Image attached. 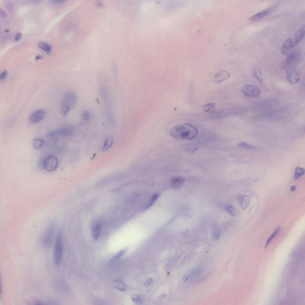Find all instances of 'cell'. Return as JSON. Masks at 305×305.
Instances as JSON below:
<instances>
[{
    "instance_id": "1",
    "label": "cell",
    "mask_w": 305,
    "mask_h": 305,
    "mask_svg": "<svg viewBox=\"0 0 305 305\" xmlns=\"http://www.w3.org/2000/svg\"><path fill=\"white\" fill-rule=\"evenodd\" d=\"M198 134L196 128L189 123L178 125L174 127L170 131L171 136L177 139L191 140L195 139Z\"/></svg>"
},
{
    "instance_id": "2",
    "label": "cell",
    "mask_w": 305,
    "mask_h": 305,
    "mask_svg": "<svg viewBox=\"0 0 305 305\" xmlns=\"http://www.w3.org/2000/svg\"><path fill=\"white\" fill-rule=\"evenodd\" d=\"M63 249L62 232L60 231L57 236L54 250V259L57 264H59L61 262L63 255Z\"/></svg>"
},
{
    "instance_id": "3",
    "label": "cell",
    "mask_w": 305,
    "mask_h": 305,
    "mask_svg": "<svg viewBox=\"0 0 305 305\" xmlns=\"http://www.w3.org/2000/svg\"><path fill=\"white\" fill-rule=\"evenodd\" d=\"M55 228L54 223H51L48 226L43 234L42 242L45 247H49L52 243Z\"/></svg>"
},
{
    "instance_id": "4",
    "label": "cell",
    "mask_w": 305,
    "mask_h": 305,
    "mask_svg": "<svg viewBox=\"0 0 305 305\" xmlns=\"http://www.w3.org/2000/svg\"><path fill=\"white\" fill-rule=\"evenodd\" d=\"M241 91L244 95L251 98H257L261 93V90L258 87L251 84L245 85L242 88Z\"/></svg>"
},
{
    "instance_id": "5",
    "label": "cell",
    "mask_w": 305,
    "mask_h": 305,
    "mask_svg": "<svg viewBox=\"0 0 305 305\" xmlns=\"http://www.w3.org/2000/svg\"><path fill=\"white\" fill-rule=\"evenodd\" d=\"M58 160L55 156L50 155L46 157L43 160V166L46 171L51 172L55 170L57 167Z\"/></svg>"
},
{
    "instance_id": "6",
    "label": "cell",
    "mask_w": 305,
    "mask_h": 305,
    "mask_svg": "<svg viewBox=\"0 0 305 305\" xmlns=\"http://www.w3.org/2000/svg\"><path fill=\"white\" fill-rule=\"evenodd\" d=\"M46 114L45 110L43 109L37 110L30 114L29 119V121L32 124L38 123L44 119Z\"/></svg>"
},
{
    "instance_id": "7",
    "label": "cell",
    "mask_w": 305,
    "mask_h": 305,
    "mask_svg": "<svg viewBox=\"0 0 305 305\" xmlns=\"http://www.w3.org/2000/svg\"><path fill=\"white\" fill-rule=\"evenodd\" d=\"M77 101V96L74 93L69 92L66 93L62 99V105H65L71 108L74 106Z\"/></svg>"
},
{
    "instance_id": "8",
    "label": "cell",
    "mask_w": 305,
    "mask_h": 305,
    "mask_svg": "<svg viewBox=\"0 0 305 305\" xmlns=\"http://www.w3.org/2000/svg\"><path fill=\"white\" fill-rule=\"evenodd\" d=\"M72 130L68 128H63L54 130L50 131L48 133V136L50 137H54L57 136H68L72 133Z\"/></svg>"
},
{
    "instance_id": "9",
    "label": "cell",
    "mask_w": 305,
    "mask_h": 305,
    "mask_svg": "<svg viewBox=\"0 0 305 305\" xmlns=\"http://www.w3.org/2000/svg\"><path fill=\"white\" fill-rule=\"evenodd\" d=\"M293 47L292 38H289L283 44L281 48V52L283 54L288 56L292 53V51Z\"/></svg>"
},
{
    "instance_id": "10",
    "label": "cell",
    "mask_w": 305,
    "mask_h": 305,
    "mask_svg": "<svg viewBox=\"0 0 305 305\" xmlns=\"http://www.w3.org/2000/svg\"><path fill=\"white\" fill-rule=\"evenodd\" d=\"M230 77V74L225 70H220L217 71L214 76L215 82L217 83H220L228 79Z\"/></svg>"
},
{
    "instance_id": "11",
    "label": "cell",
    "mask_w": 305,
    "mask_h": 305,
    "mask_svg": "<svg viewBox=\"0 0 305 305\" xmlns=\"http://www.w3.org/2000/svg\"><path fill=\"white\" fill-rule=\"evenodd\" d=\"M239 203L243 209H246L250 203L251 196L249 195L245 194L239 196L237 198Z\"/></svg>"
},
{
    "instance_id": "12",
    "label": "cell",
    "mask_w": 305,
    "mask_h": 305,
    "mask_svg": "<svg viewBox=\"0 0 305 305\" xmlns=\"http://www.w3.org/2000/svg\"><path fill=\"white\" fill-rule=\"evenodd\" d=\"M287 77L288 81L292 84H294L298 83L300 80L298 74L293 70L290 69L287 71Z\"/></svg>"
},
{
    "instance_id": "13",
    "label": "cell",
    "mask_w": 305,
    "mask_h": 305,
    "mask_svg": "<svg viewBox=\"0 0 305 305\" xmlns=\"http://www.w3.org/2000/svg\"><path fill=\"white\" fill-rule=\"evenodd\" d=\"M185 181L183 177L179 176H173L171 179V184L173 189H177L179 188Z\"/></svg>"
},
{
    "instance_id": "14",
    "label": "cell",
    "mask_w": 305,
    "mask_h": 305,
    "mask_svg": "<svg viewBox=\"0 0 305 305\" xmlns=\"http://www.w3.org/2000/svg\"><path fill=\"white\" fill-rule=\"evenodd\" d=\"M272 10L271 8L265 9L252 16L249 18V20L253 21L258 20L269 15Z\"/></svg>"
},
{
    "instance_id": "15",
    "label": "cell",
    "mask_w": 305,
    "mask_h": 305,
    "mask_svg": "<svg viewBox=\"0 0 305 305\" xmlns=\"http://www.w3.org/2000/svg\"><path fill=\"white\" fill-rule=\"evenodd\" d=\"M305 27L303 26L299 29L296 32L292 40L293 46L297 45L302 39L304 36Z\"/></svg>"
},
{
    "instance_id": "16",
    "label": "cell",
    "mask_w": 305,
    "mask_h": 305,
    "mask_svg": "<svg viewBox=\"0 0 305 305\" xmlns=\"http://www.w3.org/2000/svg\"><path fill=\"white\" fill-rule=\"evenodd\" d=\"M101 229V225L99 223L95 224L92 229V234L94 239L97 240L99 237Z\"/></svg>"
},
{
    "instance_id": "17",
    "label": "cell",
    "mask_w": 305,
    "mask_h": 305,
    "mask_svg": "<svg viewBox=\"0 0 305 305\" xmlns=\"http://www.w3.org/2000/svg\"><path fill=\"white\" fill-rule=\"evenodd\" d=\"M252 73L253 76L261 84L263 83V80L261 70L257 66H255L252 68Z\"/></svg>"
},
{
    "instance_id": "18",
    "label": "cell",
    "mask_w": 305,
    "mask_h": 305,
    "mask_svg": "<svg viewBox=\"0 0 305 305\" xmlns=\"http://www.w3.org/2000/svg\"><path fill=\"white\" fill-rule=\"evenodd\" d=\"M296 57V54L294 52L292 53L283 61L282 63V67L284 69L285 68L294 60Z\"/></svg>"
},
{
    "instance_id": "19",
    "label": "cell",
    "mask_w": 305,
    "mask_h": 305,
    "mask_svg": "<svg viewBox=\"0 0 305 305\" xmlns=\"http://www.w3.org/2000/svg\"><path fill=\"white\" fill-rule=\"evenodd\" d=\"M45 144L44 140L42 138H34L32 140V146L33 148L35 150H38L41 148Z\"/></svg>"
},
{
    "instance_id": "20",
    "label": "cell",
    "mask_w": 305,
    "mask_h": 305,
    "mask_svg": "<svg viewBox=\"0 0 305 305\" xmlns=\"http://www.w3.org/2000/svg\"><path fill=\"white\" fill-rule=\"evenodd\" d=\"M215 103L214 102H211L203 105L202 108L205 112L211 113L215 111Z\"/></svg>"
},
{
    "instance_id": "21",
    "label": "cell",
    "mask_w": 305,
    "mask_h": 305,
    "mask_svg": "<svg viewBox=\"0 0 305 305\" xmlns=\"http://www.w3.org/2000/svg\"><path fill=\"white\" fill-rule=\"evenodd\" d=\"M113 139L111 137H108L106 138L102 147V150L106 151L109 149L112 145Z\"/></svg>"
},
{
    "instance_id": "22",
    "label": "cell",
    "mask_w": 305,
    "mask_h": 305,
    "mask_svg": "<svg viewBox=\"0 0 305 305\" xmlns=\"http://www.w3.org/2000/svg\"><path fill=\"white\" fill-rule=\"evenodd\" d=\"M38 46L40 48L44 50L47 54L50 52L52 49V46L45 42H40L38 44Z\"/></svg>"
},
{
    "instance_id": "23",
    "label": "cell",
    "mask_w": 305,
    "mask_h": 305,
    "mask_svg": "<svg viewBox=\"0 0 305 305\" xmlns=\"http://www.w3.org/2000/svg\"><path fill=\"white\" fill-rule=\"evenodd\" d=\"M223 208L226 211L231 215L234 216L236 215V210L232 206L229 204H225L223 206Z\"/></svg>"
},
{
    "instance_id": "24",
    "label": "cell",
    "mask_w": 305,
    "mask_h": 305,
    "mask_svg": "<svg viewBox=\"0 0 305 305\" xmlns=\"http://www.w3.org/2000/svg\"><path fill=\"white\" fill-rule=\"evenodd\" d=\"M131 299L136 305H140L143 304V300L138 294H132L131 296Z\"/></svg>"
},
{
    "instance_id": "25",
    "label": "cell",
    "mask_w": 305,
    "mask_h": 305,
    "mask_svg": "<svg viewBox=\"0 0 305 305\" xmlns=\"http://www.w3.org/2000/svg\"><path fill=\"white\" fill-rule=\"evenodd\" d=\"M304 169L299 167H297L295 169L294 174V179L296 180L298 179L304 173Z\"/></svg>"
},
{
    "instance_id": "26",
    "label": "cell",
    "mask_w": 305,
    "mask_h": 305,
    "mask_svg": "<svg viewBox=\"0 0 305 305\" xmlns=\"http://www.w3.org/2000/svg\"><path fill=\"white\" fill-rule=\"evenodd\" d=\"M281 229V228L280 227H278L273 232V234L270 236L268 238L266 243L265 246V248H266L271 241L273 239V238L275 236L277 235L280 231Z\"/></svg>"
},
{
    "instance_id": "27",
    "label": "cell",
    "mask_w": 305,
    "mask_h": 305,
    "mask_svg": "<svg viewBox=\"0 0 305 305\" xmlns=\"http://www.w3.org/2000/svg\"><path fill=\"white\" fill-rule=\"evenodd\" d=\"M159 195V194L158 193L154 194L151 197L149 203L144 208V210H146L152 206L158 198Z\"/></svg>"
},
{
    "instance_id": "28",
    "label": "cell",
    "mask_w": 305,
    "mask_h": 305,
    "mask_svg": "<svg viewBox=\"0 0 305 305\" xmlns=\"http://www.w3.org/2000/svg\"><path fill=\"white\" fill-rule=\"evenodd\" d=\"M71 108L65 105H62L60 109V112L62 115L66 116L69 111Z\"/></svg>"
},
{
    "instance_id": "29",
    "label": "cell",
    "mask_w": 305,
    "mask_h": 305,
    "mask_svg": "<svg viewBox=\"0 0 305 305\" xmlns=\"http://www.w3.org/2000/svg\"><path fill=\"white\" fill-rule=\"evenodd\" d=\"M127 250V248H124L120 250L113 256L111 259V260L114 261L119 259L124 254Z\"/></svg>"
},
{
    "instance_id": "30",
    "label": "cell",
    "mask_w": 305,
    "mask_h": 305,
    "mask_svg": "<svg viewBox=\"0 0 305 305\" xmlns=\"http://www.w3.org/2000/svg\"><path fill=\"white\" fill-rule=\"evenodd\" d=\"M237 146L240 147H243L248 149H254L255 147L249 145L245 142H241L238 144Z\"/></svg>"
},
{
    "instance_id": "31",
    "label": "cell",
    "mask_w": 305,
    "mask_h": 305,
    "mask_svg": "<svg viewBox=\"0 0 305 305\" xmlns=\"http://www.w3.org/2000/svg\"><path fill=\"white\" fill-rule=\"evenodd\" d=\"M213 237L214 239L217 240L218 239L220 235V232L218 229H216L213 231Z\"/></svg>"
},
{
    "instance_id": "32",
    "label": "cell",
    "mask_w": 305,
    "mask_h": 305,
    "mask_svg": "<svg viewBox=\"0 0 305 305\" xmlns=\"http://www.w3.org/2000/svg\"><path fill=\"white\" fill-rule=\"evenodd\" d=\"M90 114L88 111H85L83 114V119L86 121H88L90 118Z\"/></svg>"
},
{
    "instance_id": "33",
    "label": "cell",
    "mask_w": 305,
    "mask_h": 305,
    "mask_svg": "<svg viewBox=\"0 0 305 305\" xmlns=\"http://www.w3.org/2000/svg\"><path fill=\"white\" fill-rule=\"evenodd\" d=\"M7 72L6 71H4L2 72L0 74V80H4L7 77Z\"/></svg>"
},
{
    "instance_id": "34",
    "label": "cell",
    "mask_w": 305,
    "mask_h": 305,
    "mask_svg": "<svg viewBox=\"0 0 305 305\" xmlns=\"http://www.w3.org/2000/svg\"><path fill=\"white\" fill-rule=\"evenodd\" d=\"M153 281L152 278L147 279L144 282V285L145 286H148L150 285Z\"/></svg>"
},
{
    "instance_id": "35",
    "label": "cell",
    "mask_w": 305,
    "mask_h": 305,
    "mask_svg": "<svg viewBox=\"0 0 305 305\" xmlns=\"http://www.w3.org/2000/svg\"><path fill=\"white\" fill-rule=\"evenodd\" d=\"M22 36V35L21 33H18L15 36V41H18L20 40Z\"/></svg>"
},
{
    "instance_id": "36",
    "label": "cell",
    "mask_w": 305,
    "mask_h": 305,
    "mask_svg": "<svg viewBox=\"0 0 305 305\" xmlns=\"http://www.w3.org/2000/svg\"><path fill=\"white\" fill-rule=\"evenodd\" d=\"M52 1L53 2L52 3H53L55 4H57L63 3L65 2L66 1L65 0H53Z\"/></svg>"
},
{
    "instance_id": "37",
    "label": "cell",
    "mask_w": 305,
    "mask_h": 305,
    "mask_svg": "<svg viewBox=\"0 0 305 305\" xmlns=\"http://www.w3.org/2000/svg\"><path fill=\"white\" fill-rule=\"evenodd\" d=\"M296 189V187L295 186H292L291 187L290 189L291 191L292 192L295 190Z\"/></svg>"
},
{
    "instance_id": "38",
    "label": "cell",
    "mask_w": 305,
    "mask_h": 305,
    "mask_svg": "<svg viewBox=\"0 0 305 305\" xmlns=\"http://www.w3.org/2000/svg\"><path fill=\"white\" fill-rule=\"evenodd\" d=\"M41 58L42 57L41 56H37L35 57V59L36 60H38L39 59H41Z\"/></svg>"
}]
</instances>
